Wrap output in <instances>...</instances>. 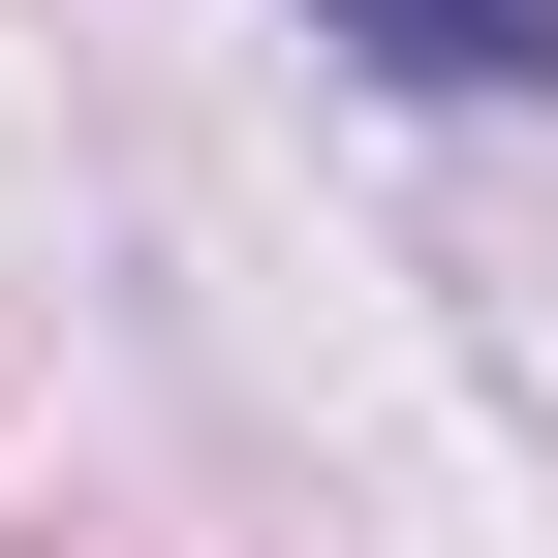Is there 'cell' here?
<instances>
[{"mask_svg": "<svg viewBox=\"0 0 558 558\" xmlns=\"http://www.w3.org/2000/svg\"><path fill=\"white\" fill-rule=\"evenodd\" d=\"M341 62H403V94H558V0H311Z\"/></svg>", "mask_w": 558, "mask_h": 558, "instance_id": "cell-1", "label": "cell"}]
</instances>
